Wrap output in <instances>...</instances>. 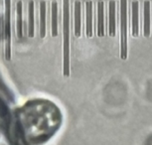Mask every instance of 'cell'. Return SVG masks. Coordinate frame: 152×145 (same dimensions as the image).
I'll return each mask as SVG.
<instances>
[{"label":"cell","instance_id":"8","mask_svg":"<svg viewBox=\"0 0 152 145\" xmlns=\"http://www.w3.org/2000/svg\"><path fill=\"white\" fill-rule=\"evenodd\" d=\"M82 29V3L80 1L75 2V35L81 36Z\"/></svg>","mask_w":152,"mask_h":145},{"label":"cell","instance_id":"13","mask_svg":"<svg viewBox=\"0 0 152 145\" xmlns=\"http://www.w3.org/2000/svg\"><path fill=\"white\" fill-rule=\"evenodd\" d=\"M29 36H34V1L29 2Z\"/></svg>","mask_w":152,"mask_h":145},{"label":"cell","instance_id":"9","mask_svg":"<svg viewBox=\"0 0 152 145\" xmlns=\"http://www.w3.org/2000/svg\"><path fill=\"white\" fill-rule=\"evenodd\" d=\"M144 9V24H143V34L145 37H148L150 35V2L148 0H145L143 3Z\"/></svg>","mask_w":152,"mask_h":145},{"label":"cell","instance_id":"2","mask_svg":"<svg viewBox=\"0 0 152 145\" xmlns=\"http://www.w3.org/2000/svg\"><path fill=\"white\" fill-rule=\"evenodd\" d=\"M120 57H127V0H120Z\"/></svg>","mask_w":152,"mask_h":145},{"label":"cell","instance_id":"1","mask_svg":"<svg viewBox=\"0 0 152 145\" xmlns=\"http://www.w3.org/2000/svg\"><path fill=\"white\" fill-rule=\"evenodd\" d=\"M27 127L28 132L34 141H45L58 129L61 124L62 115L55 103L48 101H35L29 107Z\"/></svg>","mask_w":152,"mask_h":145},{"label":"cell","instance_id":"10","mask_svg":"<svg viewBox=\"0 0 152 145\" xmlns=\"http://www.w3.org/2000/svg\"><path fill=\"white\" fill-rule=\"evenodd\" d=\"M58 35V2L52 1V36Z\"/></svg>","mask_w":152,"mask_h":145},{"label":"cell","instance_id":"6","mask_svg":"<svg viewBox=\"0 0 152 145\" xmlns=\"http://www.w3.org/2000/svg\"><path fill=\"white\" fill-rule=\"evenodd\" d=\"M93 17H94V7L93 2H86V33L88 37H91L94 34V25H93Z\"/></svg>","mask_w":152,"mask_h":145},{"label":"cell","instance_id":"7","mask_svg":"<svg viewBox=\"0 0 152 145\" xmlns=\"http://www.w3.org/2000/svg\"><path fill=\"white\" fill-rule=\"evenodd\" d=\"M97 36L104 35V3L102 1L97 2Z\"/></svg>","mask_w":152,"mask_h":145},{"label":"cell","instance_id":"12","mask_svg":"<svg viewBox=\"0 0 152 145\" xmlns=\"http://www.w3.org/2000/svg\"><path fill=\"white\" fill-rule=\"evenodd\" d=\"M17 34L18 37H22V1L17 3Z\"/></svg>","mask_w":152,"mask_h":145},{"label":"cell","instance_id":"11","mask_svg":"<svg viewBox=\"0 0 152 145\" xmlns=\"http://www.w3.org/2000/svg\"><path fill=\"white\" fill-rule=\"evenodd\" d=\"M40 35L42 38L46 36V2H40Z\"/></svg>","mask_w":152,"mask_h":145},{"label":"cell","instance_id":"5","mask_svg":"<svg viewBox=\"0 0 152 145\" xmlns=\"http://www.w3.org/2000/svg\"><path fill=\"white\" fill-rule=\"evenodd\" d=\"M116 3L114 0H110L108 2V33L110 36L115 35L116 30Z\"/></svg>","mask_w":152,"mask_h":145},{"label":"cell","instance_id":"3","mask_svg":"<svg viewBox=\"0 0 152 145\" xmlns=\"http://www.w3.org/2000/svg\"><path fill=\"white\" fill-rule=\"evenodd\" d=\"M5 38L6 59L10 60V0H5Z\"/></svg>","mask_w":152,"mask_h":145},{"label":"cell","instance_id":"4","mask_svg":"<svg viewBox=\"0 0 152 145\" xmlns=\"http://www.w3.org/2000/svg\"><path fill=\"white\" fill-rule=\"evenodd\" d=\"M131 33L133 36L139 33V2L137 0L131 3Z\"/></svg>","mask_w":152,"mask_h":145}]
</instances>
